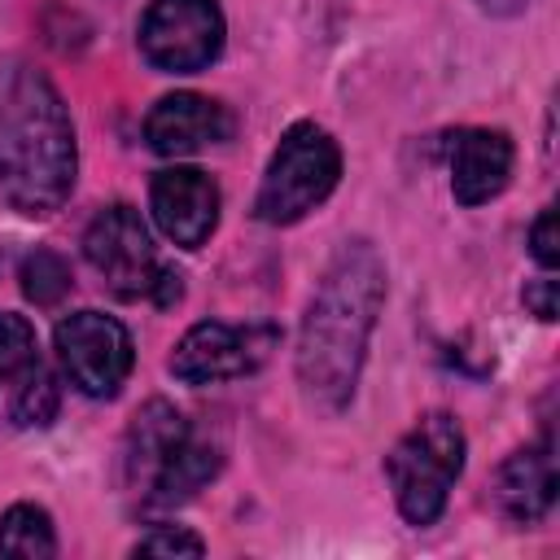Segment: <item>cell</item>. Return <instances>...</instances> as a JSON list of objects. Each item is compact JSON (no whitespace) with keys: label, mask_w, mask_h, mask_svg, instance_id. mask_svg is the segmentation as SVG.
Returning a JSON list of instances; mask_svg holds the SVG:
<instances>
[{"label":"cell","mask_w":560,"mask_h":560,"mask_svg":"<svg viewBox=\"0 0 560 560\" xmlns=\"http://www.w3.org/2000/svg\"><path fill=\"white\" fill-rule=\"evenodd\" d=\"M385 306V258L368 236L341 241V249L328 258L302 328H298V385L319 411H341L354 389L368 359L372 328Z\"/></svg>","instance_id":"obj_1"},{"label":"cell","mask_w":560,"mask_h":560,"mask_svg":"<svg viewBox=\"0 0 560 560\" xmlns=\"http://www.w3.org/2000/svg\"><path fill=\"white\" fill-rule=\"evenodd\" d=\"M79 175L74 122L44 70L22 57L0 61V201L22 219L66 206Z\"/></svg>","instance_id":"obj_2"},{"label":"cell","mask_w":560,"mask_h":560,"mask_svg":"<svg viewBox=\"0 0 560 560\" xmlns=\"http://www.w3.org/2000/svg\"><path fill=\"white\" fill-rule=\"evenodd\" d=\"M468 438L451 411H424L385 455V477L407 525L424 529L442 516L451 486L464 472Z\"/></svg>","instance_id":"obj_3"},{"label":"cell","mask_w":560,"mask_h":560,"mask_svg":"<svg viewBox=\"0 0 560 560\" xmlns=\"http://www.w3.org/2000/svg\"><path fill=\"white\" fill-rule=\"evenodd\" d=\"M337 179H341L337 140L315 122H293L280 136V144L262 171L254 214L271 228H289V223L306 219L315 206H324L328 192L337 188Z\"/></svg>","instance_id":"obj_4"},{"label":"cell","mask_w":560,"mask_h":560,"mask_svg":"<svg viewBox=\"0 0 560 560\" xmlns=\"http://www.w3.org/2000/svg\"><path fill=\"white\" fill-rule=\"evenodd\" d=\"M219 0H149L140 18V52L162 74H197L223 52Z\"/></svg>","instance_id":"obj_5"},{"label":"cell","mask_w":560,"mask_h":560,"mask_svg":"<svg viewBox=\"0 0 560 560\" xmlns=\"http://www.w3.org/2000/svg\"><path fill=\"white\" fill-rule=\"evenodd\" d=\"M83 258L88 267L101 276V284L122 298V302H136V298H149L153 284H158V249H153V236L140 219L136 206L127 201H114L105 206L88 232H83Z\"/></svg>","instance_id":"obj_6"},{"label":"cell","mask_w":560,"mask_h":560,"mask_svg":"<svg viewBox=\"0 0 560 560\" xmlns=\"http://www.w3.org/2000/svg\"><path fill=\"white\" fill-rule=\"evenodd\" d=\"M57 359L70 376L74 389H83L88 398H114L122 389V381L131 376L136 363V346L127 324H118L105 311H74L57 324L52 332Z\"/></svg>","instance_id":"obj_7"},{"label":"cell","mask_w":560,"mask_h":560,"mask_svg":"<svg viewBox=\"0 0 560 560\" xmlns=\"http://www.w3.org/2000/svg\"><path fill=\"white\" fill-rule=\"evenodd\" d=\"M271 346H276V328H267V324L241 328V324H223V319H201L179 337L166 368L184 385H214V381L249 376L254 368H262Z\"/></svg>","instance_id":"obj_8"},{"label":"cell","mask_w":560,"mask_h":560,"mask_svg":"<svg viewBox=\"0 0 560 560\" xmlns=\"http://www.w3.org/2000/svg\"><path fill=\"white\" fill-rule=\"evenodd\" d=\"M149 210L166 241L201 249L219 228V184L197 166H166L149 179Z\"/></svg>","instance_id":"obj_9"},{"label":"cell","mask_w":560,"mask_h":560,"mask_svg":"<svg viewBox=\"0 0 560 560\" xmlns=\"http://www.w3.org/2000/svg\"><path fill=\"white\" fill-rule=\"evenodd\" d=\"M232 136V114L201 92H171L144 118V140L162 158H188Z\"/></svg>","instance_id":"obj_10"},{"label":"cell","mask_w":560,"mask_h":560,"mask_svg":"<svg viewBox=\"0 0 560 560\" xmlns=\"http://www.w3.org/2000/svg\"><path fill=\"white\" fill-rule=\"evenodd\" d=\"M512 136L499 127H464L451 140V192L459 206L494 201L512 179Z\"/></svg>","instance_id":"obj_11"},{"label":"cell","mask_w":560,"mask_h":560,"mask_svg":"<svg viewBox=\"0 0 560 560\" xmlns=\"http://www.w3.org/2000/svg\"><path fill=\"white\" fill-rule=\"evenodd\" d=\"M494 499H499L503 516L516 521V525H534V521H542L551 512V503H556V455H551V438H542L534 446H521V451H512L499 464Z\"/></svg>","instance_id":"obj_12"},{"label":"cell","mask_w":560,"mask_h":560,"mask_svg":"<svg viewBox=\"0 0 560 560\" xmlns=\"http://www.w3.org/2000/svg\"><path fill=\"white\" fill-rule=\"evenodd\" d=\"M188 420L166 402V398H149L136 416H131V429H127V446H122V468H127V481L149 494V486L158 481V472L166 468V459L184 446L188 438Z\"/></svg>","instance_id":"obj_13"},{"label":"cell","mask_w":560,"mask_h":560,"mask_svg":"<svg viewBox=\"0 0 560 560\" xmlns=\"http://www.w3.org/2000/svg\"><path fill=\"white\" fill-rule=\"evenodd\" d=\"M219 472V446H210V442H201V438H184V446L166 459V468L158 472V481L149 486V503L153 508H175V503H184V499H192L210 477Z\"/></svg>","instance_id":"obj_14"},{"label":"cell","mask_w":560,"mask_h":560,"mask_svg":"<svg viewBox=\"0 0 560 560\" xmlns=\"http://www.w3.org/2000/svg\"><path fill=\"white\" fill-rule=\"evenodd\" d=\"M0 556H18V560H48V556H57L52 516L39 503H13L0 516Z\"/></svg>","instance_id":"obj_15"},{"label":"cell","mask_w":560,"mask_h":560,"mask_svg":"<svg viewBox=\"0 0 560 560\" xmlns=\"http://www.w3.org/2000/svg\"><path fill=\"white\" fill-rule=\"evenodd\" d=\"M18 280H22L26 302H35V306H57L70 293V284H74L66 258L52 254V249H31L22 258V267H18Z\"/></svg>","instance_id":"obj_16"},{"label":"cell","mask_w":560,"mask_h":560,"mask_svg":"<svg viewBox=\"0 0 560 560\" xmlns=\"http://www.w3.org/2000/svg\"><path fill=\"white\" fill-rule=\"evenodd\" d=\"M57 407H61V389L52 381V372L44 363H31L22 372V385L13 394V424L22 429H44L57 420Z\"/></svg>","instance_id":"obj_17"},{"label":"cell","mask_w":560,"mask_h":560,"mask_svg":"<svg viewBox=\"0 0 560 560\" xmlns=\"http://www.w3.org/2000/svg\"><path fill=\"white\" fill-rule=\"evenodd\" d=\"M31 363H39L35 359V328L22 315L0 311V376L4 381L9 376H22Z\"/></svg>","instance_id":"obj_18"},{"label":"cell","mask_w":560,"mask_h":560,"mask_svg":"<svg viewBox=\"0 0 560 560\" xmlns=\"http://www.w3.org/2000/svg\"><path fill=\"white\" fill-rule=\"evenodd\" d=\"M201 551H206V542L184 525H158L144 538H136V547H131V556H201Z\"/></svg>","instance_id":"obj_19"},{"label":"cell","mask_w":560,"mask_h":560,"mask_svg":"<svg viewBox=\"0 0 560 560\" xmlns=\"http://www.w3.org/2000/svg\"><path fill=\"white\" fill-rule=\"evenodd\" d=\"M529 254L542 271H551L560 262V232H556V206H542V214L529 228Z\"/></svg>","instance_id":"obj_20"},{"label":"cell","mask_w":560,"mask_h":560,"mask_svg":"<svg viewBox=\"0 0 560 560\" xmlns=\"http://www.w3.org/2000/svg\"><path fill=\"white\" fill-rule=\"evenodd\" d=\"M521 302L542 319V324H551L556 319V280L551 276H542V280H534V284H525V293H521Z\"/></svg>","instance_id":"obj_21"},{"label":"cell","mask_w":560,"mask_h":560,"mask_svg":"<svg viewBox=\"0 0 560 560\" xmlns=\"http://www.w3.org/2000/svg\"><path fill=\"white\" fill-rule=\"evenodd\" d=\"M534 0H477V9L481 13H490V18H516V13H525Z\"/></svg>","instance_id":"obj_22"}]
</instances>
